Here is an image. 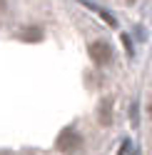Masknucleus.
<instances>
[{
	"label": "nucleus",
	"instance_id": "39448f33",
	"mask_svg": "<svg viewBox=\"0 0 152 155\" xmlns=\"http://www.w3.org/2000/svg\"><path fill=\"white\" fill-rule=\"evenodd\" d=\"M150 115H152V105H150Z\"/></svg>",
	"mask_w": 152,
	"mask_h": 155
},
{
	"label": "nucleus",
	"instance_id": "7ed1b4c3",
	"mask_svg": "<svg viewBox=\"0 0 152 155\" xmlns=\"http://www.w3.org/2000/svg\"><path fill=\"white\" fill-rule=\"evenodd\" d=\"M100 123L102 125L110 123V103L107 100H102V105H100Z\"/></svg>",
	"mask_w": 152,
	"mask_h": 155
},
{
	"label": "nucleus",
	"instance_id": "20e7f679",
	"mask_svg": "<svg viewBox=\"0 0 152 155\" xmlns=\"http://www.w3.org/2000/svg\"><path fill=\"white\" fill-rule=\"evenodd\" d=\"M0 155H10V153H8V150H0Z\"/></svg>",
	"mask_w": 152,
	"mask_h": 155
},
{
	"label": "nucleus",
	"instance_id": "f03ea898",
	"mask_svg": "<svg viewBox=\"0 0 152 155\" xmlns=\"http://www.w3.org/2000/svg\"><path fill=\"white\" fill-rule=\"evenodd\" d=\"M90 58H92L97 65L110 63V45H107V43H95V45L90 48Z\"/></svg>",
	"mask_w": 152,
	"mask_h": 155
},
{
	"label": "nucleus",
	"instance_id": "f257e3e1",
	"mask_svg": "<svg viewBox=\"0 0 152 155\" xmlns=\"http://www.w3.org/2000/svg\"><path fill=\"white\" fill-rule=\"evenodd\" d=\"M58 148L62 153H78L82 148V138L78 135V130H72V128H65L60 133V138H58Z\"/></svg>",
	"mask_w": 152,
	"mask_h": 155
}]
</instances>
